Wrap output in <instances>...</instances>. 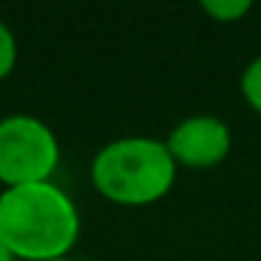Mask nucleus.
<instances>
[{
  "mask_svg": "<svg viewBox=\"0 0 261 261\" xmlns=\"http://www.w3.org/2000/svg\"><path fill=\"white\" fill-rule=\"evenodd\" d=\"M82 214L59 182H31L0 191V242L17 261H51L73 253Z\"/></svg>",
  "mask_w": 261,
  "mask_h": 261,
  "instance_id": "nucleus-1",
  "label": "nucleus"
},
{
  "mask_svg": "<svg viewBox=\"0 0 261 261\" xmlns=\"http://www.w3.org/2000/svg\"><path fill=\"white\" fill-rule=\"evenodd\" d=\"M90 182L98 197L118 208H146L169 197L177 163L160 138L124 135L93 154Z\"/></svg>",
  "mask_w": 261,
  "mask_h": 261,
  "instance_id": "nucleus-2",
  "label": "nucleus"
},
{
  "mask_svg": "<svg viewBox=\"0 0 261 261\" xmlns=\"http://www.w3.org/2000/svg\"><path fill=\"white\" fill-rule=\"evenodd\" d=\"M62 163L59 138L31 113H9L0 118V186H31L54 180Z\"/></svg>",
  "mask_w": 261,
  "mask_h": 261,
  "instance_id": "nucleus-3",
  "label": "nucleus"
},
{
  "mask_svg": "<svg viewBox=\"0 0 261 261\" xmlns=\"http://www.w3.org/2000/svg\"><path fill=\"white\" fill-rule=\"evenodd\" d=\"M163 141L169 146V154L174 158L177 169L205 171L225 163V158L233 149V132L216 115L197 113L174 124Z\"/></svg>",
  "mask_w": 261,
  "mask_h": 261,
  "instance_id": "nucleus-4",
  "label": "nucleus"
},
{
  "mask_svg": "<svg viewBox=\"0 0 261 261\" xmlns=\"http://www.w3.org/2000/svg\"><path fill=\"white\" fill-rule=\"evenodd\" d=\"M202 12L216 23H242L253 12V3L250 0H202Z\"/></svg>",
  "mask_w": 261,
  "mask_h": 261,
  "instance_id": "nucleus-5",
  "label": "nucleus"
},
{
  "mask_svg": "<svg viewBox=\"0 0 261 261\" xmlns=\"http://www.w3.org/2000/svg\"><path fill=\"white\" fill-rule=\"evenodd\" d=\"M239 90H242L244 104L261 115V57L250 59L244 65L242 76H239Z\"/></svg>",
  "mask_w": 261,
  "mask_h": 261,
  "instance_id": "nucleus-6",
  "label": "nucleus"
},
{
  "mask_svg": "<svg viewBox=\"0 0 261 261\" xmlns=\"http://www.w3.org/2000/svg\"><path fill=\"white\" fill-rule=\"evenodd\" d=\"M20 62V45H17V37H14L12 25L0 17V82L9 79L14 73Z\"/></svg>",
  "mask_w": 261,
  "mask_h": 261,
  "instance_id": "nucleus-7",
  "label": "nucleus"
},
{
  "mask_svg": "<svg viewBox=\"0 0 261 261\" xmlns=\"http://www.w3.org/2000/svg\"><path fill=\"white\" fill-rule=\"evenodd\" d=\"M0 261H17V258L12 255V250H9L3 242H0Z\"/></svg>",
  "mask_w": 261,
  "mask_h": 261,
  "instance_id": "nucleus-8",
  "label": "nucleus"
},
{
  "mask_svg": "<svg viewBox=\"0 0 261 261\" xmlns=\"http://www.w3.org/2000/svg\"><path fill=\"white\" fill-rule=\"evenodd\" d=\"M51 261H79V258H73V255H65V258H51Z\"/></svg>",
  "mask_w": 261,
  "mask_h": 261,
  "instance_id": "nucleus-9",
  "label": "nucleus"
}]
</instances>
